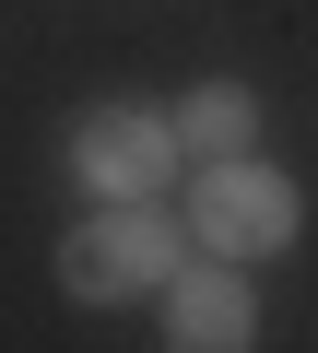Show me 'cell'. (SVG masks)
Masks as SVG:
<instances>
[{
    "instance_id": "obj_1",
    "label": "cell",
    "mask_w": 318,
    "mask_h": 353,
    "mask_svg": "<svg viewBox=\"0 0 318 353\" xmlns=\"http://www.w3.org/2000/svg\"><path fill=\"white\" fill-rule=\"evenodd\" d=\"M201 259V236L189 224H166V212H153V201H95L71 236H59V294L71 306H130V294H166L177 271Z\"/></svg>"
},
{
    "instance_id": "obj_2",
    "label": "cell",
    "mask_w": 318,
    "mask_h": 353,
    "mask_svg": "<svg viewBox=\"0 0 318 353\" xmlns=\"http://www.w3.org/2000/svg\"><path fill=\"white\" fill-rule=\"evenodd\" d=\"M295 224H306V189L259 153H224L189 176V236L212 259H271V248H295Z\"/></svg>"
},
{
    "instance_id": "obj_3",
    "label": "cell",
    "mask_w": 318,
    "mask_h": 353,
    "mask_svg": "<svg viewBox=\"0 0 318 353\" xmlns=\"http://www.w3.org/2000/svg\"><path fill=\"white\" fill-rule=\"evenodd\" d=\"M177 165H189L177 106H95V118L71 130V176H83V201H166Z\"/></svg>"
},
{
    "instance_id": "obj_4",
    "label": "cell",
    "mask_w": 318,
    "mask_h": 353,
    "mask_svg": "<svg viewBox=\"0 0 318 353\" xmlns=\"http://www.w3.org/2000/svg\"><path fill=\"white\" fill-rule=\"evenodd\" d=\"M166 353H259V294H248V259H189L166 283Z\"/></svg>"
},
{
    "instance_id": "obj_5",
    "label": "cell",
    "mask_w": 318,
    "mask_h": 353,
    "mask_svg": "<svg viewBox=\"0 0 318 353\" xmlns=\"http://www.w3.org/2000/svg\"><path fill=\"white\" fill-rule=\"evenodd\" d=\"M177 141H189V165L248 153V141H259V94H248V83H224V71H212V83H189V94H177Z\"/></svg>"
}]
</instances>
